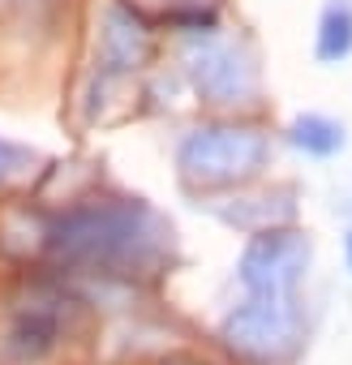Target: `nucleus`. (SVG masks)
<instances>
[{"label":"nucleus","mask_w":352,"mask_h":365,"mask_svg":"<svg viewBox=\"0 0 352 365\" xmlns=\"http://www.w3.org/2000/svg\"><path fill=\"white\" fill-rule=\"evenodd\" d=\"M172 228L142 198H99L69 207L48 228L56 262L103 275H133L163 258Z\"/></svg>","instance_id":"obj_1"},{"label":"nucleus","mask_w":352,"mask_h":365,"mask_svg":"<svg viewBox=\"0 0 352 365\" xmlns=\"http://www.w3.org/2000/svg\"><path fill=\"white\" fill-rule=\"evenodd\" d=\"M314 262V241L301 228H262L249 237L237 262V279L249 297H296V284L305 279Z\"/></svg>","instance_id":"obj_4"},{"label":"nucleus","mask_w":352,"mask_h":365,"mask_svg":"<svg viewBox=\"0 0 352 365\" xmlns=\"http://www.w3.org/2000/svg\"><path fill=\"white\" fill-rule=\"evenodd\" d=\"M219 339L232 356L254 365H279L301 344V309L296 297H249L232 305L219 322Z\"/></svg>","instance_id":"obj_3"},{"label":"nucleus","mask_w":352,"mask_h":365,"mask_svg":"<svg viewBox=\"0 0 352 365\" xmlns=\"http://www.w3.org/2000/svg\"><path fill=\"white\" fill-rule=\"evenodd\" d=\"M185 73L198 91L202 103L211 108H237V103H254L258 95V65L219 39H202L185 52Z\"/></svg>","instance_id":"obj_6"},{"label":"nucleus","mask_w":352,"mask_h":365,"mask_svg":"<svg viewBox=\"0 0 352 365\" xmlns=\"http://www.w3.org/2000/svg\"><path fill=\"white\" fill-rule=\"evenodd\" d=\"M61 301L56 292H31L22 301L9 305L5 314V331H0V352L14 365H43L48 356L61 352L65 335H69V309L61 314Z\"/></svg>","instance_id":"obj_5"},{"label":"nucleus","mask_w":352,"mask_h":365,"mask_svg":"<svg viewBox=\"0 0 352 365\" xmlns=\"http://www.w3.org/2000/svg\"><path fill=\"white\" fill-rule=\"evenodd\" d=\"M150 61V26L125 0H108L99 18V73L108 82L138 73Z\"/></svg>","instance_id":"obj_7"},{"label":"nucleus","mask_w":352,"mask_h":365,"mask_svg":"<svg viewBox=\"0 0 352 365\" xmlns=\"http://www.w3.org/2000/svg\"><path fill=\"white\" fill-rule=\"evenodd\" d=\"M314 56L322 65H339L352 56V0H326L318 14V35H314Z\"/></svg>","instance_id":"obj_8"},{"label":"nucleus","mask_w":352,"mask_h":365,"mask_svg":"<svg viewBox=\"0 0 352 365\" xmlns=\"http://www.w3.org/2000/svg\"><path fill=\"white\" fill-rule=\"evenodd\" d=\"M31 168H35V150H31V146L0 138V185H9V180L26 176Z\"/></svg>","instance_id":"obj_10"},{"label":"nucleus","mask_w":352,"mask_h":365,"mask_svg":"<svg viewBox=\"0 0 352 365\" xmlns=\"http://www.w3.org/2000/svg\"><path fill=\"white\" fill-rule=\"evenodd\" d=\"M288 142L296 150H305L309 159H331V155H339L348 146V133H343L339 120H331L322 112H301L288 125Z\"/></svg>","instance_id":"obj_9"},{"label":"nucleus","mask_w":352,"mask_h":365,"mask_svg":"<svg viewBox=\"0 0 352 365\" xmlns=\"http://www.w3.org/2000/svg\"><path fill=\"white\" fill-rule=\"evenodd\" d=\"M343 258H348V271H352V232L343 237Z\"/></svg>","instance_id":"obj_11"},{"label":"nucleus","mask_w":352,"mask_h":365,"mask_svg":"<svg viewBox=\"0 0 352 365\" xmlns=\"http://www.w3.org/2000/svg\"><path fill=\"white\" fill-rule=\"evenodd\" d=\"M271 163V138L258 125L211 120L198 125L176 146V172L190 190H237L262 176Z\"/></svg>","instance_id":"obj_2"}]
</instances>
